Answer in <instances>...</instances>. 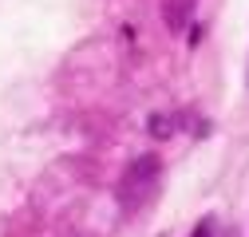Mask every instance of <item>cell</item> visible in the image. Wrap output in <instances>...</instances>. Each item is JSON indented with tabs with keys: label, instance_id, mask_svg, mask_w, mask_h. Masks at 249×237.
I'll list each match as a JSON object with an SVG mask.
<instances>
[{
	"label": "cell",
	"instance_id": "3",
	"mask_svg": "<svg viewBox=\"0 0 249 237\" xmlns=\"http://www.w3.org/2000/svg\"><path fill=\"white\" fill-rule=\"evenodd\" d=\"M194 237H222V233H217V221H213V218H206V221H198V229H194Z\"/></svg>",
	"mask_w": 249,
	"mask_h": 237
},
{
	"label": "cell",
	"instance_id": "1",
	"mask_svg": "<svg viewBox=\"0 0 249 237\" xmlns=\"http://www.w3.org/2000/svg\"><path fill=\"white\" fill-rule=\"evenodd\" d=\"M159 174H162L159 154H142V158H135L127 170H123L119 186H115L119 210H123V214H139L142 205L154 198V190H159Z\"/></svg>",
	"mask_w": 249,
	"mask_h": 237
},
{
	"label": "cell",
	"instance_id": "2",
	"mask_svg": "<svg viewBox=\"0 0 249 237\" xmlns=\"http://www.w3.org/2000/svg\"><path fill=\"white\" fill-rule=\"evenodd\" d=\"M190 8H194V0H166V20L174 32H182V24H190Z\"/></svg>",
	"mask_w": 249,
	"mask_h": 237
}]
</instances>
